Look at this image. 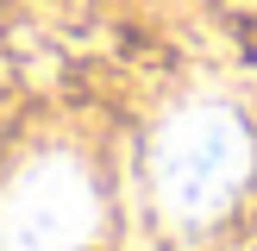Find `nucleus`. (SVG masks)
I'll use <instances>...</instances> for the list:
<instances>
[{
	"mask_svg": "<svg viewBox=\"0 0 257 251\" xmlns=\"http://www.w3.org/2000/svg\"><path fill=\"white\" fill-rule=\"evenodd\" d=\"M138 188L170 245H207L257 195V113L220 88L176 94L145 126Z\"/></svg>",
	"mask_w": 257,
	"mask_h": 251,
	"instance_id": "1",
	"label": "nucleus"
},
{
	"mask_svg": "<svg viewBox=\"0 0 257 251\" xmlns=\"http://www.w3.org/2000/svg\"><path fill=\"white\" fill-rule=\"evenodd\" d=\"M107 226V188L82 151H32L0 182V251H88Z\"/></svg>",
	"mask_w": 257,
	"mask_h": 251,
	"instance_id": "2",
	"label": "nucleus"
}]
</instances>
